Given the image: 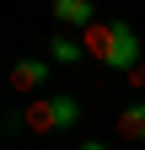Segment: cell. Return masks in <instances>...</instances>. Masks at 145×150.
<instances>
[{"label": "cell", "instance_id": "cell-1", "mask_svg": "<svg viewBox=\"0 0 145 150\" xmlns=\"http://www.w3.org/2000/svg\"><path fill=\"white\" fill-rule=\"evenodd\" d=\"M81 48H86V59H97L107 70H118V75H129L140 64V38L129 22H92V27H81Z\"/></svg>", "mask_w": 145, "mask_h": 150}, {"label": "cell", "instance_id": "cell-2", "mask_svg": "<svg viewBox=\"0 0 145 150\" xmlns=\"http://www.w3.org/2000/svg\"><path fill=\"white\" fill-rule=\"evenodd\" d=\"M81 102L70 97V91H59V97H32V107L22 112V129H32V134H59V129H75L81 123Z\"/></svg>", "mask_w": 145, "mask_h": 150}, {"label": "cell", "instance_id": "cell-3", "mask_svg": "<svg viewBox=\"0 0 145 150\" xmlns=\"http://www.w3.org/2000/svg\"><path fill=\"white\" fill-rule=\"evenodd\" d=\"M48 16H54V22H59V27H92L97 22V6H92V0H54V6H48Z\"/></svg>", "mask_w": 145, "mask_h": 150}, {"label": "cell", "instance_id": "cell-4", "mask_svg": "<svg viewBox=\"0 0 145 150\" xmlns=\"http://www.w3.org/2000/svg\"><path fill=\"white\" fill-rule=\"evenodd\" d=\"M48 81V64L43 59H16L11 64V91H38Z\"/></svg>", "mask_w": 145, "mask_h": 150}, {"label": "cell", "instance_id": "cell-5", "mask_svg": "<svg viewBox=\"0 0 145 150\" xmlns=\"http://www.w3.org/2000/svg\"><path fill=\"white\" fill-rule=\"evenodd\" d=\"M118 139L145 145V102H134V107H118Z\"/></svg>", "mask_w": 145, "mask_h": 150}, {"label": "cell", "instance_id": "cell-6", "mask_svg": "<svg viewBox=\"0 0 145 150\" xmlns=\"http://www.w3.org/2000/svg\"><path fill=\"white\" fill-rule=\"evenodd\" d=\"M48 54H54L59 64H75V59H86L81 38H70V32H54V43H48Z\"/></svg>", "mask_w": 145, "mask_h": 150}, {"label": "cell", "instance_id": "cell-7", "mask_svg": "<svg viewBox=\"0 0 145 150\" xmlns=\"http://www.w3.org/2000/svg\"><path fill=\"white\" fill-rule=\"evenodd\" d=\"M124 81H129V86H134V91H145V59H140V64H134V70H129V75H124Z\"/></svg>", "mask_w": 145, "mask_h": 150}, {"label": "cell", "instance_id": "cell-8", "mask_svg": "<svg viewBox=\"0 0 145 150\" xmlns=\"http://www.w3.org/2000/svg\"><path fill=\"white\" fill-rule=\"evenodd\" d=\"M81 150H107V145H102V139H86V145H81Z\"/></svg>", "mask_w": 145, "mask_h": 150}]
</instances>
